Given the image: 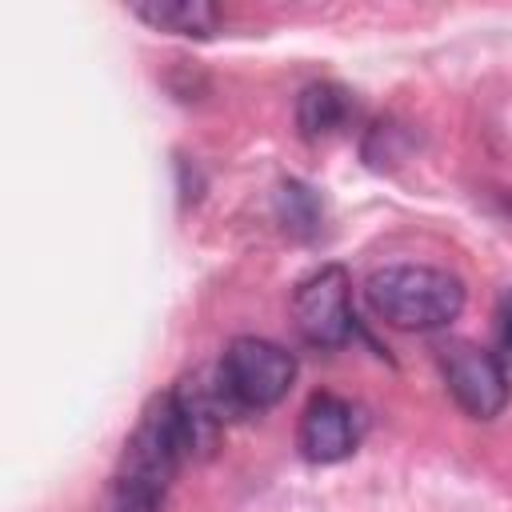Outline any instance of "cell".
I'll use <instances>...</instances> for the list:
<instances>
[{
	"label": "cell",
	"mask_w": 512,
	"mask_h": 512,
	"mask_svg": "<svg viewBox=\"0 0 512 512\" xmlns=\"http://www.w3.org/2000/svg\"><path fill=\"white\" fill-rule=\"evenodd\" d=\"M188 456H192V436L176 392L156 396L144 408L132 440L124 444V464L116 472L108 512H160L168 480Z\"/></svg>",
	"instance_id": "1"
},
{
	"label": "cell",
	"mask_w": 512,
	"mask_h": 512,
	"mask_svg": "<svg viewBox=\"0 0 512 512\" xmlns=\"http://www.w3.org/2000/svg\"><path fill=\"white\" fill-rule=\"evenodd\" d=\"M368 308L400 332H440L464 312V284L432 264H388L364 280Z\"/></svg>",
	"instance_id": "2"
},
{
	"label": "cell",
	"mask_w": 512,
	"mask_h": 512,
	"mask_svg": "<svg viewBox=\"0 0 512 512\" xmlns=\"http://www.w3.org/2000/svg\"><path fill=\"white\" fill-rule=\"evenodd\" d=\"M292 380H296V356L288 348H280L276 340L240 336L220 356L216 396L228 408L260 412V408L280 404L288 396Z\"/></svg>",
	"instance_id": "3"
},
{
	"label": "cell",
	"mask_w": 512,
	"mask_h": 512,
	"mask_svg": "<svg viewBox=\"0 0 512 512\" xmlns=\"http://www.w3.org/2000/svg\"><path fill=\"white\" fill-rule=\"evenodd\" d=\"M440 372L452 392V400L476 416L492 420L508 404V368L496 352L472 344V340H448L440 344Z\"/></svg>",
	"instance_id": "4"
},
{
	"label": "cell",
	"mask_w": 512,
	"mask_h": 512,
	"mask_svg": "<svg viewBox=\"0 0 512 512\" xmlns=\"http://www.w3.org/2000/svg\"><path fill=\"white\" fill-rule=\"evenodd\" d=\"M292 320H296V332L316 348L348 344L356 328L348 272L340 264H324L320 272H312L292 296Z\"/></svg>",
	"instance_id": "5"
},
{
	"label": "cell",
	"mask_w": 512,
	"mask_h": 512,
	"mask_svg": "<svg viewBox=\"0 0 512 512\" xmlns=\"http://www.w3.org/2000/svg\"><path fill=\"white\" fill-rule=\"evenodd\" d=\"M300 456L312 464H336L348 460L360 444V416L344 396L316 392L304 412H300V432H296Z\"/></svg>",
	"instance_id": "6"
},
{
	"label": "cell",
	"mask_w": 512,
	"mask_h": 512,
	"mask_svg": "<svg viewBox=\"0 0 512 512\" xmlns=\"http://www.w3.org/2000/svg\"><path fill=\"white\" fill-rule=\"evenodd\" d=\"M132 16L160 32L176 36H212L220 28V8L208 0H152V4H132Z\"/></svg>",
	"instance_id": "7"
},
{
	"label": "cell",
	"mask_w": 512,
	"mask_h": 512,
	"mask_svg": "<svg viewBox=\"0 0 512 512\" xmlns=\"http://www.w3.org/2000/svg\"><path fill=\"white\" fill-rule=\"evenodd\" d=\"M296 120L304 136H332L348 120V96L336 84H308L296 104Z\"/></svg>",
	"instance_id": "8"
},
{
	"label": "cell",
	"mask_w": 512,
	"mask_h": 512,
	"mask_svg": "<svg viewBox=\"0 0 512 512\" xmlns=\"http://www.w3.org/2000/svg\"><path fill=\"white\" fill-rule=\"evenodd\" d=\"M280 216H284V220H288V228H292V232H300V236L316 232V224H320L316 196H312L304 184H284V188H280Z\"/></svg>",
	"instance_id": "9"
},
{
	"label": "cell",
	"mask_w": 512,
	"mask_h": 512,
	"mask_svg": "<svg viewBox=\"0 0 512 512\" xmlns=\"http://www.w3.org/2000/svg\"><path fill=\"white\" fill-rule=\"evenodd\" d=\"M496 344H500V360L508 364L512 360V288L500 296V308H496Z\"/></svg>",
	"instance_id": "10"
}]
</instances>
